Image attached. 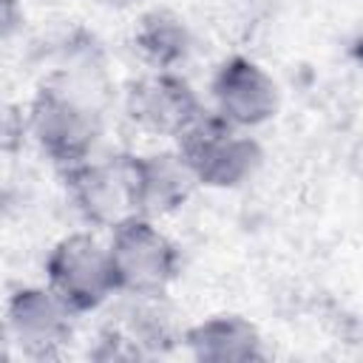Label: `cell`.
<instances>
[{"instance_id": "6da1fadb", "label": "cell", "mask_w": 363, "mask_h": 363, "mask_svg": "<svg viewBox=\"0 0 363 363\" xmlns=\"http://www.w3.org/2000/svg\"><path fill=\"white\" fill-rule=\"evenodd\" d=\"M88 68H60L48 82L34 94L26 128L37 147L60 170L79 164L96 153L102 139V108H99V82Z\"/></svg>"}, {"instance_id": "7a4b0ae2", "label": "cell", "mask_w": 363, "mask_h": 363, "mask_svg": "<svg viewBox=\"0 0 363 363\" xmlns=\"http://www.w3.org/2000/svg\"><path fill=\"white\" fill-rule=\"evenodd\" d=\"M176 153L190 167L196 184L213 190H235L264 164L261 142L250 136V130L221 119L213 108H204L176 136Z\"/></svg>"}, {"instance_id": "3957f363", "label": "cell", "mask_w": 363, "mask_h": 363, "mask_svg": "<svg viewBox=\"0 0 363 363\" xmlns=\"http://www.w3.org/2000/svg\"><path fill=\"white\" fill-rule=\"evenodd\" d=\"M108 255L116 278V295H164L182 272L176 241L145 216H128L111 227Z\"/></svg>"}, {"instance_id": "277c9868", "label": "cell", "mask_w": 363, "mask_h": 363, "mask_svg": "<svg viewBox=\"0 0 363 363\" xmlns=\"http://www.w3.org/2000/svg\"><path fill=\"white\" fill-rule=\"evenodd\" d=\"M45 281L74 315L96 312L116 295L108 244L91 233L62 235L45 258Z\"/></svg>"}, {"instance_id": "5b68a950", "label": "cell", "mask_w": 363, "mask_h": 363, "mask_svg": "<svg viewBox=\"0 0 363 363\" xmlns=\"http://www.w3.org/2000/svg\"><path fill=\"white\" fill-rule=\"evenodd\" d=\"M74 312L48 286H17L3 312L9 343L31 360H57L74 340Z\"/></svg>"}, {"instance_id": "8992f818", "label": "cell", "mask_w": 363, "mask_h": 363, "mask_svg": "<svg viewBox=\"0 0 363 363\" xmlns=\"http://www.w3.org/2000/svg\"><path fill=\"white\" fill-rule=\"evenodd\" d=\"M62 182L68 204L91 227L111 230L128 216H136L128 153H113L105 159L91 156L79 164H71L62 170Z\"/></svg>"}, {"instance_id": "52a82bcc", "label": "cell", "mask_w": 363, "mask_h": 363, "mask_svg": "<svg viewBox=\"0 0 363 363\" xmlns=\"http://www.w3.org/2000/svg\"><path fill=\"white\" fill-rule=\"evenodd\" d=\"M122 108L142 133L164 139H176L204 111L193 85L176 71H147L130 79Z\"/></svg>"}, {"instance_id": "ba28073f", "label": "cell", "mask_w": 363, "mask_h": 363, "mask_svg": "<svg viewBox=\"0 0 363 363\" xmlns=\"http://www.w3.org/2000/svg\"><path fill=\"white\" fill-rule=\"evenodd\" d=\"M210 96L213 111L244 130L267 125L281 108V88L272 74L244 54H233L216 68Z\"/></svg>"}, {"instance_id": "9c48e42d", "label": "cell", "mask_w": 363, "mask_h": 363, "mask_svg": "<svg viewBox=\"0 0 363 363\" xmlns=\"http://www.w3.org/2000/svg\"><path fill=\"white\" fill-rule=\"evenodd\" d=\"M133 210L145 218H164L187 204L196 190V179L176 150L128 153Z\"/></svg>"}, {"instance_id": "30bf717a", "label": "cell", "mask_w": 363, "mask_h": 363, "mask_svg": "<svg viewBox=\"0 0 363 363\" xmlns=\"http://www.w3.org/2000/svg\"><path fill=\"white\" fill-rule=\"evenodd\" d=\"M182 343L199 363H252L264 360V337L258 326L235 312L210 315L182 332Z\"/></svg>"}, {"instance_id": "8fae6325", "label": "cell", "mask_w": 363, "mask_h": 363, "mask_svg": "<svg viewBox=\"0 0 363 363\" xmlns=\"http://www.w3.org/2000/svg\"><path fill=\"white\" fill-rule=\"evenodd\" d=\"M125 303L116 309L111 326L130 343L136 357L167 354L182 343L176 318L162 295H122Z\"/></svg>"}, {"instance_id": "7c38bea8", "label": "cell", "mask_w": 363, "mask_h": 363, "mask_svg": "<svg viewBox=\"0 0 363 363\" xmlns=\"http://www.w3.org/2000/svg\"><path fill=\"white\" fill-rule=\"evenodd\" d=\"M130 45L139 54V60L150 65V71H173L190 57L193 34L182 14L156 6L139 14L130 34Z\"/></svg>"}, {"instance_id": "4fadbf2b", "label": "cell", "mask_w": 363, "mask_h": 363, "mask_svg": "<svg viewBox=\"0 0 363 363\" xmlns=\"http://www.w3.org/2000/svg\"><path fill=\"white\" fill-rule=\"evenodd\" d=\"M23 23V9L17 0H0V43L11 40Z\"/></svg>"}, {"instance_id": "5bb4252c", "label": "cell", "mask_w": 363, "mask_h": 363, "mask_svg": "<svg viewBox=\"0 0 363 363\" xmlns=\"http://www.w3.org/2000/svg\"><path fill=\"white\" fill-rule=\"evenodd\" d=\"M99 6H111V9H125V6H130L133 0H96Z\"/></svg>"}]
</instances>
